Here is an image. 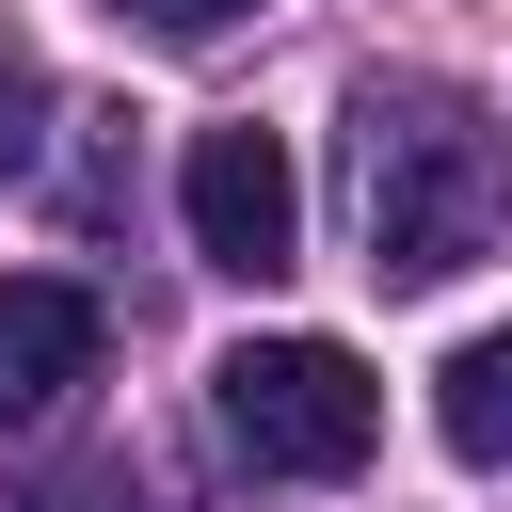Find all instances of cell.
Returning <instances> with one entry per match:
<instances>
[{"instance_id":"6da1fadb","label":"cell","mask_w":512,"mask_h":512,"mask_svg":"<svg viewBox=\"0 0 512 512\" xmlns=\"http://www.w3.org/2000/svg\"><path fill=\"white\" fill-rule=\"evenodd\" d=\"M352 240L384 288H448L496 240V128L448 80H352Z\"/></svg>"},{"instance_id":"7a4b0ae2","label":"cell","mask_w":512,"mask_h":512,"mask_svg":"<svg viewBox=\"0 0 512 512\" xmlns=\"http://www.w3.org/2000/svg\"><path fill=\"white\" fill-rule=\"evenodd\" d=\"M208 416H224V448H240L256 480H352V464L384 448V384H368L336 336H256V352H224V368H208Z\"/></svg>"},{"instance_id":"3957f363","label":"cell","mask_w":512,"mask_h":512,"mask_svg":"<svg viewBox=\"0 0 512 512\" xmlns=\"http://www.w3.org/2000/svg\"><path fill=\"white\" fill-rule=\"evenodd\" d=\"M176 208H192V256H208V272H240V288H272V272L304 256V176H288V144H272V128H192Z\"/></svg>"},{"instance_id":"277c9868","label":"cell","mask_w":512,"mask_h":512,"mask_svg":"<svg viewBox=\"0 0 512 512\" xmlns=\"http://www.w3.org/2000/svg\"><path fill=\"white\" fill-rule=\"evenodd\" d=\"M80 384H96V288L16 272V288H0V432H48Z\"/></svg>"},{"instance_id":"5b68a950","label":"cell","mask_w":512,"mask_h":512,"mask_svg":"<svg viewBox=\"0 0 512 512\" xmlns=\"http://www.w3.org/2000/svg\"><path fill=\"white\" fill-rule=\"evenodd\" d=\"M432 432H448L464 464H512V320H496V336H464V352L432 368Z\"/></svg>"},{"instance_id":"8992f818","label":"cell","mask_w":512,"mask_h":512,"mask_svg":"<svg viewBox=\"0 0 512 512\" xmlns=\"http://www.w3.org/2000/svg\"><path fill=\"white\" fill-rule=\"evenodd\" d=\"M32 144H48V64H32L16 32H0V176H16Z\"/></svg>"},{"instance_id":"52a82bcc","label":"cell","mask_w":512,"mask_h":512,"mask_svg":"<svg viewBox=\"0 0 512 512\" xmlns=\"http://www.w3.org/2000/svg\"><path fill=\"white\" fill-rule=\"evenodd\" d=\"M128 16H144V32H176V48H208V32H240L256 0H128Z\"/></svg>"},{"instance_id":"ba28073f","label":"cell","mask_w":512,"mask_h":512,"mask_svg":"<svg viewBox=\"0 0 512 512\" xmlns=\"http://www.w3.org/2000/svg\"><path fill=\"white\" fill-rule=\"evenodd\" d=\"M16 512H128V464H80V480H48V496H16Z\"/></svg>"}]
</instances>
